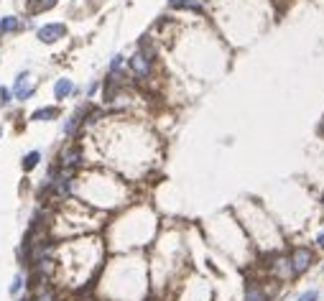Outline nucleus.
<instances>
[{"label":"nucleus","mask_w":324,"mask_h":301,"mask_svg":"<svg viewBox=\"0 0 324 301\" xmlns=\"http://www.w3.org/2000/svg\"><path fill=\"white\" fill-rule=\"evenodd\" d=\"M128 66H130L133 80H138V82H148L151 77H153V61L146 59L141 51H136V54L128 59Z\"/></svg>","instance_id":"nucleus-3"},{"label":"nucleus","mask_w":324,"mask_h":301,"mask_svg":"<svg viewBox=\"0 0 324 301\" xmlns=\"http://www.w3.org/2000/svg\"><path fill=\"white\" fill-rule=\"evenodd\" d=\"M33 92H36V82H33V77L28 72H20L16 77V84H13V97L23 102V100L33 97Z\"/></svg>","instance_id":"nucleus-4"},{"label":"nucleus","mask_w":324,"mask_h":301,"mask_svg":"<svg viewBox=\"0 0 324 301\" xmlns=\"http://www.w3.org/2000/svg\"><path fill=\"white\" fill-rule=\"evenodd\" d=\"M61 36H66V26L64 23H46V26L39 28V41H43V43H54Z\"/></svg>","instance_id":"nucleus-5"},{"label":"nucleus","mask_w":324,"mask_h":301,"mask_svg":"<svg viewBox=\"0 0 324 301\" xmlns=\"http://www.w3.org/2000/svg\"><path fill=\"white\" fill-rule=\"evenodd\" d=\"M39 161H41V153H39V151H31V153H26V156H23V171L36 169V166H39Z\"/></svg>","instance_id":"nucleus-10"},{"label":"nucleus","mask_w":324,"mask_h":301,"mask_svg":"<svg viewBox=\"0 0 324 301\" xmlns=\"http://www.w3.org/2000/svg\"><path fill=\"white\" fill-rule=\"evenodd\" d=\"M54 118H59L57 107H41V110H36V113L31 115V120H54Z\"/></svg>","instance_id":"nucleus-9"},{"label":"nucleus","mask_w":324,"mask_h":301,"mask_svg":"<svg viewBox=\"0 0 324 301\" xmlns=\"http://www.w3.org/2000/svg\"><path fill=\"white\" fill-rule=\"evenodd\" d=\"M23 288H26V276L18 273V276L13 278V283H10L8 291H10V296H20V291H23Z\"/></svg>","instance_id":"nucleus-11"},{"label":"nucleus","mask_w":324,"mask_h":301,"mask_svg":"<svg viewBox=\"0 0 324 301\" xmlns=\"http://www.w3.org/2000/svg\"><path fill=\"white\" fill-rule=\"evenodd\" d=\"M84 163V151H82V146H77V143H69L66 148H61V153H59V161H57V166L59 169H64V171H77L80 166Z\"/></svg>","instance_id":"nucleus-1"},{"label":"nucleus","mask_w":324,"mask_h":301,"mask_svg":"<svg viewBox=\"0 0 324 301\" xmlns=\"http://www.w3.org/2000/svg\"><path fill=\"white\" fill-rule=\"evenodd\" d=\"M296 301H319V291H314V288H311V291H304Z\"/></svg>","instance_id":"nucleus-12"},{"label":"nucleus","mask_w":324,"mask_h":301,"mask_svg":"<svg viewBox=\"0 0 324 301\" xmlns=\"http://www.w3.org/2000/svg\"><path fill=\"white\" fill-rule=\"evenodd\" d=\"M0 136H3V130H0Z\"/></svg>","instance_id":"nucleus-16"},{"label":"nucleus","mask_w":324,"mask_h":301,"mask_svg":"<svg viewBox=\"0 0 324 301\" xmlns=\"http://www.w3.org/2000/svg\"><path fill=\"white\" fill-rule=\"evenodd\" d=\"M8 100H10V90H5V87H0V102H8Z\"/></svg>","instance_id":"nucleus-13"},{"label":"nucleus","mask_w":324,"mask_h":301,"mask_svg":"<svg viewBox=\"0 0 324 301\" xmlns=\"http://www.w3.org/2000/svg\"><path fill=\"white\" fill-rule=\"evenodd\" d=\"M322 202H324V197H322Z\"/></svg>","instance_id":"nucleus-17"},{"label":"nucleus","mask_w":324,"mask_h":301,"mask_svg":"<svg viewBox=\"0 0 324 301\" xmlns=\"http://www.w3.org/2000/svg\"><path fill=\"white\" fill-rule=\"evenodd\" d=\"M288 263H291V273L294 276L306 273L311 268V263H314V250L304 248V245H299V248H294L291 255H288Z\"/></svg>","instance_id":"nucleus-2"},{"label":"nucleus","mask_w":324,"mask_h":301,"mask_svg":"<svg viewBox=\"0 0 324 301\" xmlns=\"http://www.w3.org/2000/svg\"><path fill=\"white\" fill-rule=\"evenodd\" d=\"M72 92H74V82L69 80V77H61V80L54 84V97L57 100H66Z\"/></svg>","instance_id":"nucleus-7"},{"label":"nucleus","mask_w":324,"mask_h":301,"mask_svg":"<svg viewBox=\"0 0 324 301\" xmlns=\"http://www.w3.org/2000/svg\"><path fill=\"white\" fill-rule=\"evenodd\" d=\"M317 245H319V248L324 250V230L319 232V235H317Z\"/></svg>","instance_id":"nucleus-14"},{"label":"nucleus","mask_w":324,"mask_h":301,"mask_svg":"<svg viewBox=\"0 0 324 301\" xmlns=\"http://www.w3.org/2000/svg\"><path fill=\"white\" fill-rule=\"evenodd\" d=\"M20 28V20L16 16H5L3 20H0V36H5V33H13Z\"/></svg>","instance_id":"nucleus-8"},{"label":"nucleus","mask_w":324,"mask_h":301,"mask_svg":"<svg viewBox=\"0 0 324 301\" xmlns=\"http://www.w3.org/2000/svg\"><path fill=\"white\" fill-rule=\"evenodd\" d=\"M16 301H28V294L26 296H16Z\"/></svg>","instance_id":"nucleus-15"},{"label":"nucleus","mask_w":324,"mask_h":301,"mask_svg":"<svg viewBox=\"0 0 324 301\" xmlns=\"http://www.w3.org/2000/svg\"><path fill=\"white\" fill-rule=\"evenodd\" d=\"M243 301H271V291H268L263 283H258V281H248V283H245Z\"/></svg>","instance_id":"nucleus-6"}]
</instances>
